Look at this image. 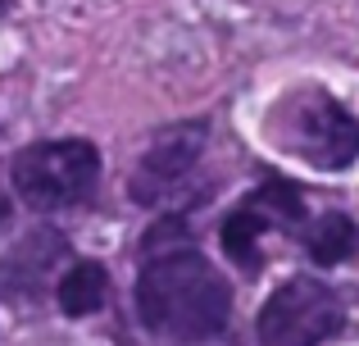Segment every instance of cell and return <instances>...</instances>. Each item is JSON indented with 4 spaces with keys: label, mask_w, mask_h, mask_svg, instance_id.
Returning <instances> with one entry per match:
<instances>
[{
    "label": "cell",
    "mask_w": 359,
    "mask_h": 346,
    "mask_svg": "<svg viewBox=\"0 0 359 346\" xmlns=\"http://www.w3.org/2000/svg\"><path fill=\"white\" fill-rule=\"evenodd\" d=\"M69 255V241L50 228H36L0 260V292L14 296V301H32L41 296V287L50 283L55 265Z\"/></svg>",
    "instance_id": "cell-7"
},
{
    "label": "cell",
    "mask_w": 359,
    "mask_h": 346,
    "mask_svg": "<svg viewBox=\"0 0 359 346\" xmlns=\"http://www.w3.org/2000/svg\"><path fill=\"white\" fill-rule=\"evenodd\" d=\"M105 292H109V274L96 265V260H78L73 269H64L60 287H55V296H60V310L73 314V319H82V314H96L100 305H105Z\"/></svg>",
    "instance_id": "cell-9"
},
{
    "label": "cell",
    "mask_w": 359,
    "mask_h": 346,
    "mask_svg": "<svg viewBox=\"0 0 359 346\" xmlns=\"http://www.w3.org/2000/svg\"><path fill=\"white\" fill-rule=\"evenodd\" d=\"M5 223H9V201L0 196V228H5Z\"/></svg>",
    "instance_id": "cell-10"
},
{
    "label": "cell",
    "mask_w": 359,
    "mask_h": 346,
    "mask_svg": "<svg viewBox=\"0 0 359 346\" xmlns=\"http://www.w3.org/2000/svg\"><path fill=\"white\" fill-rule=\"evenodd\" d=\"M5 9H9V0H0V18H5Z\"/></svg>",
    "instance_id": "cell-11"
},
{
    "label": "cell",
    "mask_w": 359,
    "mask_h": 346,
    "mask_svg": "<svg viewBox=\"0 0 359 346\" xmlns=\"http://www.w3.org/2000/svg\"><path fill=\"white\" fill-rule=\"evenodd\" d=\"M273 228H287V232L305 228V196H300L296 182H282V178H269L264 187H255L228 214V223H223V251L241 269L255 274L259 269V237Z\"/></svg>",
    "instance_id": "cell-5"
},
{
    "label": "cell",
    "mask_w": 359,
    "mask_h": 346,
    "mask_svg": "<svg viewBox=\"0 0 359 346\" xmlns=\"http://www.w3.org/2000/svg\"><path fill=\"white\" fill-rule=\"evenodd\" d=\"M346 324L341 296L318 278H291L264 301L259 346H318L337 338Z\"/></svg>",
    "instance_id": "cell-4"
},
{
    "label": "cell",
    "mask_w": 359,
    "mask_h": 346,
    "mask_svg": "<svg viewBox=\"0 0 359 346\" xmlns=\"http://www.w3.org/2000/svg\"><path fill=\"white\" fill-rule=\"evenodd\" d=\"M14 187L32 210H73L87 205L100 182V151L82 137L36 142L14 155Z\"/></svg>",
    "instance_id": "cell-3"
},
{
    "label": "cell",
    "mask_w": 359,
    "mask_h": 346,
    "mask_svg": "<svg viewBox=\"0 0 359 346\" xmlns=\"http://www.w3.org/2000/svg\"><path fill=\"white\" fill-rule=\"evenodd\" d=\"M264 133L278 151L305 160L318 173H341L359 160V114H351L327 87L287 91L269 109Z\"/></svg>",
    "instance_id": "cell-2"
},
{
    "label": "cell",
    "mask_w": 359,
    "mask_h": 346,
    "mask_svg": "<svg viewBox=\"0 0 359 346\" xmlns=\"http://www.w3.org/2000/svg\"><path fill=\"white\" fill-rule=\"evenodd\" d=\"M305 251L318 260V265H341V260H351L355 251H359L355 219H351V214H341V210H327V214H318V219H309Z\"/></svg>",
    "instance_id": "cell-8"
},
{
    "label": "cell",
    "mask_w": 359,
    "mask_h": 346,
    "mask_svg": "<svg viewBox=\"0 0 359 346\" xmlns=\"http://www.w3.org/2000/svg\"><path fill=\"white\" fill-rule=\"evenodd\" d=\"M137 314L164 342H205L232 314V287L191 246H168L137 278Z\"/></svg>",
    "instance_id": "cell-1"
},
{
    "label": "cell",
    "mask_w": 359,
    "mask_h": 346,
    "mask_svg": "<svg viewBox=\"0 0 359 346\" xmlns=\"http://www.w3.org/2000/svg\"><path fill=\"white\" fill-rule=\"evenodd\" d=\"M205 142H210V124L205 119H187V124L159 128L150 137V146L141 151L137 169H132V201L155 205L168 192H177V182L201 164Z\"/></svg>",
    "instance_id": "cell-6"
}]
</instances>
